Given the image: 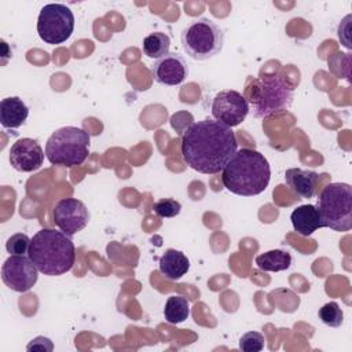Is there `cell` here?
<instances>
[{
	"label": "cell",
	"instance_id": "5",
	"mask_svg": "<svg viewBox=\"0 0 352 352\" xmlns=\"http://www.w3.org/2000/svg\"><path fill=\"white\" fill-rule=\"evenodd\" d=\"M91 136L87 131L77 126H62L51 133L45 143V157L52 165L77 166L89 154Z\"/></svg>",
	"mask_w": 352,
	"mask_h": 352
},
{
	"label": "cell",
	"instance_id": "1",
	"mask_svg": "<svg viewBox=\"0 0 352 352\" xmlns=\"http://www.w3.org/2000/svg\"><path fill=\"white\" fill-rule=\"evenodd\" d=\"M236 150L235 132L210 118L191 124L182 136V158L186 165L199 173H220Z\"/></svg>",
	"mask_w": 352,
	"mask_h": 352
},
{
	"label": "cell",
	"instance_id": "15",
	"mask_svg": "<svg viewBox=\"0 0 352 352\" xmlns=\"http://www.w3.org/2000/svg\"><path fill=\"white\" fill-rule=\"evenodd\" d=\"M292 226L301 236L312 235L318 228L324 227L315 205L307 204L296 208L290 214Z\"/></svg>",
	"mask_w": 352,
	"mask_h": 352
},
{
	"label": "cell",
	"instance_id": "13",
	"mask_svg": "<svg viewBox=\"0 0 352 352\" xmlns=\"http://www.w3.org/2000/svg\"><path fill=\"white\" fill-rule=\"evenodd\" d=\"M151 73L158 84L175 87L188 77V65L183 55L169 52L153 63Z\"/></svg>",
	"mask_w": 352,
	"mask_h": 352
},
{
	"label": "cell",
	"instance_id": "16",
	"mask_svg": "<svg viewBox=\"0 0 352 352\" xmlns=\"http://www.w3.org/2000/svg\"><path fill=\"white\" fill-rule=\"evenodd\" d=\"M29 116V107L19 96H8L0 102V122L4 128H19Z\"/></svg>",
	"mask_w": 352,
	"mask_h": 352
},
{
	"label": "cell",
	"instance_id": "20",
	"mask_svg": "<svg viewBox=\"0 0 352 352\" xmlns=\"http://www.w3.org/2000/svg\"><path fill=\"white\" fill-rule=\"evenodd\" d=\"M190 315V302L186 297L173 294L168 297L164 308V318L170 324L183 323Z\"/></svg>",
	"mask_w": 352,
	"mask_h": 352
},
{
	"label": "cell",
	"instance_id": "18",
	"mask_svg": "<svg viewBox=\"0 0 352 352\" xmlns=\"http://www.w3.org/2000/svg\"><path fill=\"white\" fill-rule=\"evenodd\" d=\"M256 264L260 270L268 272H279L287 270L292 265V256L282 249L268 250L256 257Z\"/></svg>",
	"mask_w": 352,
	"mask_h": 352
},
{
	"label": "cell",
	"instance_id": "21",
	"mask_svg": "<svg viewBox=\"0 0 352 352\" xmlns=\"http://www.w3.org/2000/svg\"><path fill=\"white\" fill-rule=\"evenodd\" d=\"M318 316L326 326L330 327H340L344 322V312L336 301H330L322 305L318 311Z\"/></svg>",
	"mask_w": 352,
	"mask_h": 352
},
{
	"label": "cell",
	"instance_id": "8",
	"mask_svg": "<svg viewBox=\"0 0 352 352\" xmlns=\"http://www.w3.org/2000/svg\"><path fill=\"white\" fill-rule=\"evenodd\" d=\"M74 30V15L72 10L60 3L45 4L37 18V33L40 38L51 45L65 43Z\"/></svg>",
	"mask_w": 352,
	"mask_h": 352
},
{
	"label": "cell",
	"instance_id": "10",
	"mask_svg": "<svg viewBox=\"0 0 352 352\" xmlns=\"http://www.w3.org/2000/svg\"><path fill=\"white\" fill-rule=\"evenodd\" d=\"M4 285L18 293L29 292L38 279V270L26 256H11L1 267Z\"/></svg>",
	"mask_w": 352,
	"mask_h": 352
},
{
	"label": "cell",
	"instance_id": "9",
	"mask_svg": "<svg viewBox=\"0 0 352 352\" xmlns=\"http://www.w3.org/2000/svg\"><path fill=\"white\" fill-rule=\"evenodd\" d=\"M212 116L216 121L232 128L238 126L249 113L245 96L234 89H223L212 100Z\"/></svg>",
	"mask_w": 352,
	"mask_h": 352
},
{
	"label": "cell",
	"instance_id": "12",
	"mask_svg": "<svg viewBox=\"0 0 352 352\" xmlns=\"http://www.w3.org/2000/svg\"><path fill=\"white\" fill-rule=\"evenodd\" d=\"M45 151L40 143L30 138L16 140L10 148V164L19 172H34L41 168Z\"/></svg>",
	"mask_w": 352,
	"mask_h": 352
},
{
	"label": "cell",
	"instance_id": "19",
	"mask_svg": "<svg viewBox=\"0 0 352 352\" xmlns=\"http://www.w3.org/2000/svg\"><path fill=\"white\" fill-rule=\"evenodd\" d=\"M169 48H170V38L166 33H162V32H153L147 34L142 43L143 54L147 58H153V59H160L165 56L166 54H169Z\"/></svg>",
	"mask_w": 352,
	"mask_h": 352
},
{
	"label": "cell",
	"instance_id": "14",
	"mask_svg": "<svg viewBox=\"0 0 352 352\" xmlns=\"http://www.w3.org/2000/svg\"><path fill=\"white\" fill-rule=\"evenodd\" d=\"M319 175L314 170L290 168L285 172V182L289 188L301 198H312L316 191Z\"/></svg>",
	"mask_w": 352,
	"mask_h": 352
},
{
	"label": "cell",
	"instance_id": "2",
	"mask_svg": "<svg viewBox=\"0 0 352 352\" xmlns=\"http://www.w3.org/2000/svg\"><path fill=\"white\" fill-rule=\"evenodd\" d=\"M271 179L268 160L257 150L241 148L221 170V182L232 194L254 197L265 191Z\"/></svg>",
	"mask_w": 352,
	"mask_h": 352
},
{
	"label": "cell",
	"instance_id": "3",
	"mask_svg": "<svg viewBox=\"0 0 352 352\" xmlns=\"http://www.w3.org/2000/svg\"><path fill=\"white\" fill-rule=\"evenodd\" d=\"M28 257L47 276L69 272L76 263V248L69 235L52 228L37 231L29 246Z\"/></svg>",
	"mask_w": 352,
	"mask_h": 352
},
{
	"label": "cell",
	"instance_id": "23",
	"mask_svg": "<svg viewBox=\"0 0 352 352\" xmlns=\"http://www.w3.org/2000/svg\"><path fill=\"white\" fill-rule=\"evenodd\" d=\"M153 210L160 217H175L182 210V204L173 198H161L153 205Z\"/></svg>",
	"mask_w": 352,
	"mask_h": 352
},
{
	"label": "cell",
	"instance_id": "17",
	"mask_svg": "<svg viewBox=\"0 0 352 352\" xmlns=\"http://www.w3.org/2000/svg\"><path fill=\"white\" fill-rule=\"evenodd\" d=\"M160 272L169 280H179L190 270V260L187 256L176 249H168L160 257Z\"/></svg>",
	"mask_w": 352,
	"mask_h": 352
},
{
	"label": "cell",
	"instance_id": "7",
	"mask_svg": "<svg viewBox=\"0 0 352 352\" xmlns=\"http://www.w3.org/2000/svg\"><path fill=\"white\" fill-rule=\"evenodd\" d=\"M316 209L323 226L338 232L352 228V187L348 183H330L319 194Z\"/></svg>",
	"mask_w": 352,
	"mask_h": 352
},
{
	"label": "cell",
	"instance_id": "4",
	"mask_svg": "<svg viewBox=\"0 0 352 352\" xmlns=\"http://www.w3.org/2000/svg\"><path fill=\"white\" fill-rule=\"evenodd\" d=\"M249 111L254 118L280 114L292 107L294 88L278 72L264 73L253 78L245 89Z\"/></svg>",
	"mask_w": 352,
	"mask_h": 352
},
{
	"label": "cell",
	"instance_id": "22",
	"mask_svg": "<svg viewBox=\"0 0 352 352\" xmlns=\"http://www.w3.org/2000/svg\"><path fill=\"white\" fill-rule=\"evenodd\" d=\"M30 238L23 232H16L11 235L6 242V249L11 256H25L29 252Z\"/></svg>",
	"mask_w": 352,
	"mask_h": 352
},
{
	"label": "cell",
	"instance_id": "6",
	"mask_svg": "<svg viewBox=\"0 0 352 352\" xmlns=\"http://www.w3.org/2000/svg\"><path fill=\"white\" fill-rule=\"evenodd\" d=\"M182 47L194 60H208L219 55L224 45V32L212 19H192L182 30Z\"/></svg>",
	"mask_w": 352,
	"mask_h": 352
},
{
	"label": "cell",
	"instance_id": "11",
	"mask_svg": "<svg viewBox=\"0 0 352 352\" xmlns=\"http://www.w3.org/2000/svg\"><path fill=\"white\" fill-rule=\"evenodd\" d=\"M52 217L55 226L69 236L84 230L89 221V212L85 204L77 198H62L54 209Z\"/></svg>",
	"mask_w": 352,
	"mask_h": 352
},
{
	"label": "cell",
	"instance_id": "24",
	"mask_svg": "<svg viewBox=\"0 0 352 352\" xmlns=\"http://www.w3.org/2000/svg\"><path fill=\"white\" fill-rule=\"evenodd\" d=\"M239 349L245 352H260L264 349V336L258 331H248L239 338Z\"/></svg>",
	"mask_w": 352,
	"mask_h": 352
},
{
	"label": "cell",
	"instance_id": "25",
	"mask_svg": "<svg viewBox=\"0 0 352 352\" xmlns=\"http://www.w3.org/2000/svg\"><path fill=\"white\" fill-rule=\"evenodd\" d=\"M28 351H44V352H51L54 349V344L50 338L44 337V336H38L36 338H33L28 346Z\"/></svg>",
	"mask_w": 352,
	"mask_h": 352
}]
</instances>
